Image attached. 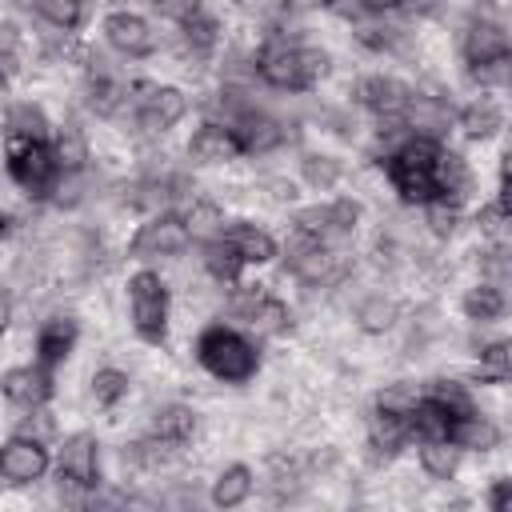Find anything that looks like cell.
I'll return each mask as SVG.
<instances>
[{
  "mask_svg": "<svg viewBox=\"0 0 512 512\" xmlns=\"http://www.w3.org/2000/svg\"><path fill=\"white\" fill-rule=\"evenodd\" d=\"M192 356L208 380L228 384V388L252 384L264 368L260 340L252 332H244L240 324H228V320H208L192 340Z\"/></svg>",
  "mask_w": 512,
  "mask_h": 512,
  "instance_id": "cell-1",
  "label": "cell"
},
{
  "mask_svg": "<svg viewBox=\"0 0 512 512\" xmlns=\"http://www.w3.org/2000/svg\"><path fill=\"white\" fill-rule=\"evenodd\" d=\"M440 144L444 140H432V136H416L408 132L388 156H380V172L388 180V188L396 192V200L404 208H420L428 200L440 196V184H436V156H440Z\"/></svg>",
  "mask_w": 512,
  "mask_h": 512,
  "instance_id": "cell-2",
  "label": "cell"
},
{
  "mask_svg": "<svg viewBox=\"0 0 512 512\" xmlns=\"http://www.w3.org/2000/svg\"><path fill=\"white\" fill-rule=\"evenodd\" d=\"M124 300H128L132 336L148 348H164L172 332V284L152 264H140L124 280Z\"/></svg>",
  "mask_w": 512,
  "mask_h": 512,
  "instance_id": "cell-3",
  "label": "cell"
},
{
  "mask_svg": "<svg viewBox=\"0 0 512 512\" xmlns=\"http://www.w3.org/2000/svg\"><path fill=\"white\" fill-rule=\"evenodd\" d=\"M52 480L64 504H88L96 488H104V460L100 440L88 428L68 432L52 452Z\"/></svg>",
  "mask_w": 512,
  "mask_h": 512,
  "instance_id": "cell-4",
  "label": "cell"
},
{
  "mask_svg": "<svg viewBox=\"0 0 512 512\" xmlns=\"http://www.w3.org/2000/svg\"><path fill=\"white\" fill-rule=\"evenodd\" d=\"M4 172L20 188L24 200L48 204V196L60 180V160L52 152V140H12V144H4Z\"/></svg>",
  "mask_w": 512,
  "mask_h": 512,
  "instance_id": "cell-5",
  "label": "cell"
},
{
  "mask_svg": "<svg viewBox=\"0 0 512 512\" xmlns=\"http://www.w3.org/2000/svg\"><path fill=\"white\" fill-rule=\"evenodd\" d=\"M188 248H192V232H188L180 208H156V212H148L132 228V236L124 240V256L128 260H140V264L180 260Z\"/></svg>",
  "mask_w": 512,
  "mask_h": 512,
  "instance_id": "cell-6",
  "label": "cell"
},
{
  "mask_svg": "<svg viewBox=\"0 0 512 512\" xmlns=\"http://www.w3.org/2000/svg\"><path fill=\"white\" fill-rule=\"evenodd\" d=\"M300 44L304 40H288L280 32H264V40L252 48V72L264 88L272 92H288V96H308V72L300 60Z\"/></svg>",
  "mask_w": 512,
  "mask_h": 512,
  "instance_id": "cell-7",
  "label": "cell"
},
{
  "mask_svg": "<svg viewBox=\"0 0 512 512\" xmlns=\"http://www.w3.org/2000/svg\"><path fill=\"white\" fill-rule=\"evenodd\" d=\"M232 132H236V140H240V152H244V160H256V156H272V152H280L284 144H296V120L288 124L284 116H276V112H268V108H260V104H248L244 112H236L232 120Z\"/></svg>",
  "mask_w": 512,
  "mask_h": 512,
  "instance_id": "cell-8",
  "label": "cell"
},
{
  "mask_svg": "<svg viewBox=\"0 0 512 512\" xmlns=\"http://www.w3.org/2000/svg\"><path fill=\"white\" fill-rule=\"evenodd\" d=\"M52 472V448L44 436L12 432L0 440V484L8 488H32Z\"/></svg>",
  "mask_w": 512,
  "mask_h": 512,
  "instance_id": "cell-9",
  "label": "cell"
},
{
  "mask_svg": "<svg viewBox=\"0 0 512 512\" xmlns=\"http://www.w3.org/2000/svg\"><path fill=\"white\" fill-rule=\"evenodd\" d=\"M100 40L124 60H148L160 52L156 24L136 8H112L100 16Z\"/></svg>",
  "mask_w": 512,
  "mask_h": 512,
  "instance_id": "cell-10",
  "label": "cell"
},
{
  "mask_svg": "<svg viewBox=\"0 0 512 512\" xmlns=\"http://www.w3.org/2000/svg\"><path fill=\"white\" fill-rule=\"evenodd\" d=\"M512 56V36H508V24L488 12V8H476L464 28H460V60L464 68H476V64H492V60H508Z\"/></svg>",
  "mask_w": 512,
  "mask_h": 512,
  "instance_id": "cell-11",
  "label": "cell"
},
{
  "mask_svg": "<svg viewBox=\"0 0 512 512\" xmlns=\"http://www.w3.org/2000/svg\"><path fill=\"white\" fill-rule=\"evenodd\" d=\"M348 96H352V108L368 112L372 120L404 116V108L412 100V80H404L396 72H364L352 80Z\"/></svg>",
  "mask_w": 512,
  "mask_h": 512,
  "instance_id": "cell-12",
  "label": "cell"
},
{
  "mask_svg": "<svg viewBox=\"0 0 512 512\" xmlns=\"http://www.w3.org/2000/svg\"><path fill=\"white\" fill-rule=\"evenodd\" d=\"M56 396V372L44 368L40 360H24V364H8L0 372V400L8 408L32 412V408H48Z\"/></svg>",
  "mask_w": 512,
  "mask_h": 512,
  "instance_id": "cell-13",
  "label": "cell"
},
{
  "mask_svg": "<svg viewBox=\"0 0 512 512\" xmlns=\"http://www.w3.org/2000/svg\"><path fill=\"white\" fill-rule=\"evenodd\" d=\"M184 156H188L192 168H228V164L244 160L232 124L216 120V116H208V120H200L192 128V136L184 140Z\"/></svg>",
  "mask_w": 512,
  "mask_h": 512,
  "instance_id": "cell-14",
  "label": "cell"
},
{
  "mask_svg": "<svg viewBox=\"0 0 512 512\" xmlns=\"http://www.w3.org/2000/svg\"><path fill=\"white\" fill-rule=\"evenodd\" d=\"M80 344V316L76 312H48L44 320H36V336H32V360H40L44 368H60Z\"/></svg>",
  "mask_w": 512,
  "mask_h": 512,
  "instance_id": "cell-15",
  "label": "cell"
},
{
  "mask_svg": "<svg viewBox=\"0 0 512 512\" xmlns=\"http://www.w3.org/2000/svg\"><path fill=\"white\" fill-rule=\"evenodd\" d=\"M504 100L496 92H476L472 100H464L456 112H452V128L468 140V144H488L504 132Z\"/></svg>",
  "mask_w": 512,
  "mask_h": 512,
  "instance_id": "cell-16",
  "label": "cell"
},
{
  "mask_svg": "<svg viewBox=\"0 0 512 512\" xmlns=\"http://www.w3.org/2000/svg\"><path fill=\"white\" fill-rule=\"evenodd\" d=\"M220 236L232 244V252L240 256L244 268H268V264H276V256H280V240H276L264 224H256V220H248V216L228 220V224L220 228Z\"/></svg>",
  "mask_w": 512,
  "mask_h": 512,
  "instance_id": "cell-17",
  "label": "cell"
},
{
  "mask_svg": "<svg viewBox=\"0 0 512 512\" xmlns=\"http://www.w3.org/2000/svg\"><path fill=\"white\" fill-rule=\"evenodd\" d=\"M352 44L368 56H408L416 32H408L404 24H388L384 16H372L368 24H352Z\"/></svg>",
  "mask_w": 512,
  "mask_h": 512,
  "instance_id": "cell-18",
  "label": "cell"
},
{
  "mask_svg": "<svg viewBox=\"0 0 512 512\" xmlns=\"http://www.w3.org/2000/svg\"><path fill=\"white\" fill-rule=\"evenodd\" d=\"M148 432L168 440V444H176V448H188L200 436V412L188 400H164V404L152 408Z\"/></svg>",
  "mask_w": 512,
  "mask_h": 512,
  "instance_id": "cell-19",
  "label": "cell"
},
{
  "mask_svg": "<svg viewBox=\"0 0 512 512\" xmlns=\"http://www.w3.org/2000/svg\"><path fill=\"white\" fill-rule=\"evenodd\" d=\"M444 440H452L464 456H468V452H472V456H488V452H496V448L504 444V428H500L484 408H476V412L452 420Z\"/></svg>",
  "mask_w": 512,
  "mask_h": 512,
  "instance_id": "cell-20",
  "label": "cell"
},
{
  "mask_svg": "<svg viewBox=\"0 0 512 512\" xmlns=\"http://www.w3.org/2000/svg\"><path fill=\"white\" fill-rule=\"evenodd\" d=\"M0 140H52V120L40 100H8L0 112Z\"/></svg>",
  "mask_w": 512,
  "mask_h": 512,
  "instance_id": "cell-21",
  "label": "cell"
},
{
  "mask_svg": "<svg viewBox=\"0 0 512 512\" xmlns=\"http://www.w3.org/2000/svg\"><path fill=\"white\" fill-rule=\"evenodd\" d=\"M400 320H404V308L392 292H364L352 304V328L360 336H388L400 328Z\"/></svg>",
  "mask_w": 512,
  "mask_h": 512,
  "instance_id": "cell-22",
  "label": "cell"
},
{
  "mask_svg": "<svg viewBox=\"0 0 512 512\" xmlns=\"http://www.w3.org/2000/svg\"><path fill=\"white\" fill-rule=\"evenodd\" d=\"M252 492H256V468L248 460H228L208 480V504L212 508H240L252 500Z\"/></svg>",
  "mask_w": 512,
  "mask_h": 512,
  "instance_id": "cell-23",
  "label": "cell"
},
{
  "mask_svg": "<svg viewBox=\"0 0 512 512\" xmlns=\"http://www.w3.org/2000/svg\"><path fill=\"white\" fill-rule=\"evenodd\" d=\"M52 152L60 160V172H88L96 164L92 136L76 116H64L60 124H52Z\"/></svg>",
  "mask_w": 512,
  "mask_h": 512,
  "instance_id": "cell-24",
  "label": "cell"
},
{
  "mask_svg": "<svg viewBox=\"0 0 512 512\" xmlns=\"http://www.w3.org/2000/svg\"><path fill=\"white\" fill-rule=\"evenodd\" d=\"M460 312H464V320L476 324V328L504 320V312H508V292H504V284H492V280L476 276V280L460 292Z\"/></svg>",
  "mask_w": 512,
  "mask_h": 512,
  "instance_id": "cell-25",
  "label": "cell"
},
{
  "mask_svg": "<svg viewBox=\"0 0 512 512\" xmlns=\"http://www.w3.org/2000/svg\"><path fill=\"white\" fill-rule=\"evenodd\" d=\"M348 176V164L336 156V152H316V148H304L296 156V180L308 188V192H332L340 188Z\"/></svg>",
  "mask_w": 512,
  "mask_h": 512,
  "instance_id": "cell-26",
  "label": "cell"
},
{
  "mask_svg": "<svg viewBox=\"0 0 512 512\" xmlns=\"http://www.w3.org/2000/svg\"><path fill=\"white\" fill-rule=\"evenodd\" d=\"M460 464H464V452H460L452 440H444V436H436V440H416V468H420L424 480H432V484H452V480L460 476Z\"/></svg>",
  "mask_w": 512,
  "mask_h": 512,
  "instance_id": "cell-27",
  "label": "cell"
},
{
  "mask_svg": "<svg viewBox=\"0 0 512 512\" xmlns=\"http://www.w3.org/2000/svg\"><path fill=\"white\" fill-rule=\"evenodd\" d=\"M180 216H184V224H188V232H192V244L220 236V228L228 224L224 200L212 196V192H192V196L180 204Z\"/></svg>",
  "mask_w": 512,
  "mask_h": 512,
  "instance_id": "cell-28",
  "label": "cell"
},
{
  "mask_svg": "<svg viewBox=\"0 0 512 512\" xmlns=\"http://www.w3.org/2000/svg\"><path fill=\"white\" fill-rule=\"evenodd\" d=\"M240 328L252 332L256 340H280V336H288V332L296 328V312H292V304H288L284 296L268 292V296L256 304V312H252Z\"/></svg>",
  "mask_w": 512,
  "mask_h": 512,
  "instance_id": "cell-29",
  "label": "cell"
},
{
  "mask_svg": "<svg viewBox=\"0 0 512 512\" xmlns=\"http://www.w3.org/2000/svg\"><path fill=\"white\" fill-rule=\"evenodd\" d=\"M200 272L216 284V288H232V284H240L244 280V264H240V256L232 252V244L224 240V236H212V240H200Z\"/></svg>",
  "mask_w": 512,
  "mask_h": 512,
  "instance_id": "cell-30",
  "label": "cell"
},
{
  "mask_svg": "<svg viewBox=\"0 0 512 512\" xmlns=\"http://www.w3.org/2000/svg\"><path fill=\"white\" fill-rule=\"evenodd\" d=\"M44 28H56V32H72L80 36V28L88 24V0H20Z\"/></svg>",
  "mask_w": 512,
  "mask_h": 512,
  "instance_id": "cell-31",
  "label": "cell"
},
{
  "mask_svg": "<svg viewBox=\"0 0 512 512\" xmlns=\"http://www.w3.org/2000/svg\"><path fill=\"white\" fill-rule=\"evenodd\" d=\"M132 388H136V380H132V372H124L120 364H100V368L88 376V392H92V404H96L100 412H116V408L132 396Z\"/></svg>",
  "mask_w": 512,
  "mask_h": 512,
  "instance_id": "cell-32",
  "label": "cell"
},
{
  "mask_svg": "<svg viewBox=\"0 0 512 512\" xmlns=\"http://www.w3.org/2000/svg\"><path fill=\"white\" fill-rule=\"evenodd\" d=\"M464 220H468V208L456 204V200H448V196H436V200L420 204V224H424V232H428L432 240H440V244L456 240L460 228H464Z\"/></svg>",
  "mask_w": 512,
  "mask_h": 512,
  "instance_id": "cell-33",
  "label": "cell"
},
{
  "mask_svg": "<svg viewBox=\"0 0 512 512\" xmlns=\"http://www.w3.org/2000/svg\"><path fill=\"white\" fill-rule=\"evenodd\" d=\"M252 192H256V200H264L268 208H284V212L304 200V184H300L296 176H284V172L260 176V180L252 184Z\"/></svg>",
  "mask_w": 512,
  "mask_h": 512,
  "instance_id": "cell-34",
  "label": "cell"
},
{
  "mask_svg": "<svg viewBox=\"0 0 512 512\" xmlns=\"http://www.w3.org/2000/svg\"><path fill=\"white\" fill-rule=\"evenodd\" d=\"M416 400H420V380H408V376L388 380V384H380L372 392V408L388 412V416H408L416 408Z\"/></svg>",
  "mask_w": 512,
  "mask_h": 512,
  "instance_id": "cell-35",
  "label": "cell"
},
{
  "mask_svg": "<svg viewBox=\"0 0 512 512\" xmlns=\"http://www.w3.org/2000/svg\"><path fill=\"white\" fill-rule=\"evenodd\" d=\"M328 208H332V228H336V240L340 236H352L360 224H364V200L360 196H332L328 200Z\"/></svg>",
  "mask_w": 512,
  "mask_h": 512,
  "instance_id": "cell-36",
  "label": "cell"
},
{
  "mask_svg": "<svg viewBox=\"0 0 512 512\" xmlns=\"http://www.w3.org/2000/svg\"><path fill=\"white\" fill-rule=\"evenodd\" d=\"M464 76L480 92H504L508 80H512V56L508 60H492V64H476V68H464Z\"/></svg>",
  "mask_w": 512,
  "mask_h": 512,
  "instance_id": "cell-37",
  "label": "cell"
},
{
  "mask_svg": "<svg viewBox=\"0 0 512 512\" xmlns=\"http://www.w3.org/2000/svg\"><path fill=\"white\" fill-rule=\"evenodd\" d=\"M148 4H152V12H156L160 20H168V24H184V20H192L196 12H204L208 0H148Z\"/></svg>",
  "mask_w": 512,
  "mask_h": 512,
  "instance_id": "cell-38",
  "label": "cell"
},
{
  "mask_svg": "<svg viewBox=\"0 0 512 512\" xmlns=\"http://www.w3.org/2000/svg\"><path fill=\"white\" fill-rule=\"evenodd\" d=\"M484 508L488 512H508L512 508V480L508 476H492V484L484 492Z\"/></svg>",
  "mask_w": 512,
  "mask_h": 512,
  "instance_id": "cell-39",
  "label": "cell"
},
{
  "mask_svg": "<svg viewBox=\"0 0 512 512\" xmlns=\"http://www.w3.org/2000/svg\"><path fill=\"white\" fill-rule=\"evenodd\" d=\"M336 0H276V8L284 16H312V12H328Z\"/></svg>",
  "mask_w": 512,
  "mask_h": 512,
  "instance_id": "cell-40",
  "label": "cell"
},
{
  "mask_svg": "<svg viewBox=\"0 0 512 512\" xmlns=\"http://www.w3.org/2000/svg\"><path fill=\"white\" fill-rule=\"evenodd\" d=\"M352 8L360 16H396L404 12V0H352Z\"/></svg>",
  "mask_w": 512,
  "mask_h": 512,
  "instance_id": "cell-41",
  "label": "cell"
},
{
  "mask_svg": "<svg viewBox=\"0 0 512 512\" xmlns=\"http://www.w3.org/2000/svg\"><path fill=\"white\" fill-rule=\"evenodd\" d=\"M232 8H236L240 16H248V20H256V16H264V12L272 8V0H232Z\"/></svg>",
  "mask_w": 512,
  "mask_h": 512,
  "instance_id": "cell-42",
  "label": "cell"
},
{
  "mask_svg": "<svg viewBox=\"0 0 512 512\" xmlns=\"http://www.w3.org/2000/svg\"><path fill=\"white\" fill-rule=\"evenodd\" d=\"M16 232H20V220H16L8 208H0V244H8Z\"/></svg>",
  "mask_w": 512,
  "mask_h": 512,
  "instance_id": "cell-43",
  "label": "cell"
},
{
  "mask_svg": "<svg viewBox=\"0 0 512 512\" xmlns=\"http://www.w3.org/2000/svg\"><path fill=\"white\" fill-rule=\"evenodd\" d=\"M404 8H408V12H416V16H424V12H432V8H436V0H404Z\"/></svg>",
  "mask_w": 512,
  "mask_h": 512,
  "instance_id": "cell-44",
  "label": "cell"
},
{
  "mask_svg": "<svg viewBox=\"0 0 512 512\" xmlns=\"http://www.w3.org/2000/svg\"><path fill=\"white\" fill-rule=\"evenodd\" d=\"M4 332H8V328H4V324H0V340H4Z\"/></svg>",
  "mask_w": 512,
  "mask_h": 512,
  "instance_id": "cell-45",
  "label": "cell"
}]
</instances>
